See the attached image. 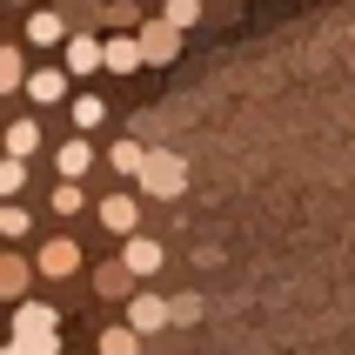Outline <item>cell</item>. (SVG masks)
<instances>
[{"mask_svg": "<svg viewBox=\"0 0 355 355\" xmlns=\"http://www.w3.org/2000/svg\"><path fill=\"white\" fill-rule=\"evenodd\" d=\"M27 94H34V101H60V94H67V74L40 67V74H27Z\"/></svg>", "mask_w": 355, "mask_h": 355, "instance_id": "30bf717a", "label": "cell"}, {"mask_svg": "<svg viewBox=\"0 0 355 355\" xmlns=\"http://www.w3.org/2000/svg\"><path fill=\"white\" fill-rule=\"evenodd\" d=\"M20 288H27V268L14 255H0V295H20Z\"/></svg>", "mask_w": 355, "mask_h": 355, "instance_id": "9a60e30c", "label": "cell"}, {"mask_svg": "<svg viewBox=\"0 0 355 355\" xmlns=\"http://www.w3.org/2000/svg\"><path fill=\"white\" fill-rule=\"evenodd\" d=\"M135 215H141L135 195H107V201H101V221H107L114 235H135Z\"/></svg>", "mask_w": 355, "mask_h": 355, "instance_id": "ba28073f", "label": "cell"}, {"mask_svg": "<svg viewBox=\"0 0 355 355\" xmlns=\"http://www.w3.org/2000/svg\"><path fill=\"white\" fill-rule=\"evenodd\" d=\"M141 349V329H107L101 336V355H135Z\"/></svg>", "mask_w": 355, "mask_h": 355, "instance_id": "5bb4252c", "label": "cell"}, {"mask_svg": "<svg viewBox=\"0 0 355 355\" xmlns=\"http://www.w3.org/2000/svg\"><path fill=\"white\" fill-rule=\"evenodd\" d=\"M20 181H27V168H20V155H7V161H0V195H14Z\"/></svg>", "mask_w": 355, "mask_h": 355, "instance_id": "d6986e66", "label": "cell"}, {"mask_svg": "<svg viewBox=\"0 0 355 355\" xmlns=\"http://www.w3.org/2000/svg\"><path fill=\"white\" fill-rule=\"evenodd\" d=\"M135 60H148V54H141V40H128V34H121V40H107V67H114V74H128Z\"/></svg>", "mask_w": 355, "mask_h": 355, "instance_id": "4fadbf2b", "label": "cell"}, {"mask_svg": "<svg viewBox=\"0 0 355 355\" xmlns=\"http://www.w3.org/2000/svg\"><path fill=\"white\" fill-rule=\"evenodd\" d=\"M0 235H27V215L20 208H0Z\"/></svg>", "mask_w": 355, "mask_h": 355, "instance_id": "603a6c76", "label": "cell"}, {"mask_svg": "<svg viewBox=\"0 0 355 355\" xmlns=\"http://www.w3.org/2000/svg\"><path fill=\"white\" fill-rule=\"evenodd\" d=\"M141 188H148V195H181V188H188V168H181L175 155H148L141 161Z\"/></svg>", "mask_w": 355, "mask_h": 355, "instance_id": "6da1fadb", "label": "cell"}, {"mask_svg": "<svg viewBox=\"0 0 355 355\" xmlns=\"http://www.w3.org/2000/svg\"><path fill=\"white\" fill-rule=\"evenodd\" d=\"M94 282H101V295H121V288H128V261H121V268H101Z\"/></svg>", "mask_w": 355, "mask_h": 355, "instance_id": "44dd1931", "label": "cell"}, {"mask_svg": "<svg viewBox=\"0 0 355 355\" xmlns=\"http://www.w3.org/2000/svg\"><path fill=\"white\" fill-rule=\"evenodd\" d=\"M195 14H201L195 0H175V7H168V20H175V27H188V20H195Z\"/></svg>", "mask_w": 355, "mask_h": 355, "instance_id": "cb8c5ba5", "label": "cell"}, {"mask_svg": "<svg viewBox=\"0 0 355 355\" xmlns=\"http://www.w3.org/2000/svg\"><path fill=\"white\" fill-rule=\"evenodd\" d=\"M34 268H40V275H74V268H80V248H74V241H47Z\"/></svg>", "mask_w": 355, "mask_h": 355, "instance_id": "277c9868", "label": "cell"}, {"mask_svg": "<svg viewBox=\"0 0 355 355\" xmlns=\"http://www.w3.org/2000/svg\"><path fill=\"white\" fill-rule=\"evenodd\" d=\"M161 322H175V309H168L161 295H135V302H128V329L148 336V329H161Z\"/></svg>", "mask_w": 355, "mask_h": 355, "instance_id": "3957f363", "label": "cell"}, {"mask_svg": "<svg viewBox=\"0 0 355 355\" xmlns=\"http://www.w3.org/2000/svg\"><path fill=\"white\" fill-rule=\"evenodd\" d=\"M34 148H40V128H34V121H14V128H7V155H20V161H27Z\"/></svg>", "mask_w": 355, "mask_h": 355, "instance_id": "7c38bea8", "label": "cell"}, {"mask_svg": "<svg viewBox=\"0 0 355 355\" xmlns=\"http://www.w3.org/2000/svg\"><path fill=\"white\" fill-rule=\"evenodd\" d=\"M121 261H128V275H155L161 268V248L148 235H128V248H121Z\"/></svg>", "mask_w": 355, "mask_h": 355, "instance_id": "52a82bcc", "label": "cell"}, {"mask_svg": "<svg viewBox=\"0 0 355 355\" xmlns=\"http://www.w3.org/2000/svg\"><path fill=\"white\" fill-rule=\"evenodd\" d=\"M60 34H67V20H60V14H34V20H27V40H34V47H54Z\"/></svg>", "mask_w": 355, "mask_h": 355, "instance_id": "9c48e42d", "label": "cell"}, {"mask_svg": "<svg viewBox=\"0 0 355 355\" xmlns=\"http://www.w3.org/2000/svg\"><path fill=\"white\" fill-rule=\"evenodd\" d=\"M94 121H101V101L80 94V101H74V128H94Z\"/></svg>", "mask_w": 355, "mask_h": 355, "instance_id": "7402d4cb", "label": "cell"}, {"mask_svg": "<svg viewBox=\"0 0 355 355\" xmlns=\"http://www.w3.org/2000/svg\"><path fill=\"white\" fill-rule=\"evenodd\" d=\"M14 336H54V309H47V302H20L14 309Z\"/></svg>", "mask_w": 355, "mask_h": 355, "instance_id": "5b68a950", "label": "cell"}, {"mask_svg": "<svg viewBox=\"0 0 355 355\" xmlns=\"http://www.w3.org/2000/svg\"><path fill=\"white\" fill-rule=\"evenodd\" d=\"M87 161H94V148H87V141H67V148H60V175L80 181V175H87Z\"/></svg>", "mask_w": 355, "mask_h": 355, "instance_id": "8fae6325", "label": "cell"}, {"mask_svg": "<svg viewBox=\"0 0 355 355\" xmlns=\"http://www.w3.org/2000/svg\"><path fill=\"white\" fill-rule=\"evenodd\" d=\"M20 355H60V336H14Z\"/></svg>", "mask_w": 355, "mask_h": 355, "instance_id": "2e32d148", "label": "cell"}, {"mask_svg": "<svg viewBox=\"0 0 355 355\" xmlns=\"http://www.w3.org/2000/svg\"><path fill=\"white\" fill-rule=\"evenodd\" d=\"M0 355H20V349H0Z\"/></svg>", "mask_w": 355, "mask_h": 355, "instance_id": "d4e9b609", "label": "cell"}, {"mask_svg": "<svg viewBox=\"0 0 355 355\" xmlns=\"http://www.w3.org/2000/svg\"><path fill=\"white\" fill-rule=\"evenodd\" d=\"M141 161H148V148H135V141H121V148H114V168H121V175H141Z\"/></svg>", "mask_w": 355, "mask_h": 355, "instance_id": "ac0fdd59", "label": "cell"}, {"mask_svg": "<svg viewBox=\"0 0 355 355\" xmlns=\"http://www.w3.org/2000/svg\"><path fill=\"white\" fill-rule=\"evenodd\" d=\"M14 87H20V54L0 47V94H14Z\"/></svg>", "mask_w": 355, "mask_h": 355, "instance_id": "e0dca14e", "label": "cell"}, {"mask_svg": "<svg viewBox=\"0 0 355 355\" xmlns=\"http://www.w3.org/2000/svg\"><path fill=\"white\" fill-rule=\"evenodd\" d=\"M54 215H80V188H74V181H60V188H54Z\"/></svg>", "mask_w": 355, "mask_h": 355, "instance_id": "ffe728a7", "label": "cell"}, {"mask_svg": "<svg viewBox=\"0 0 355 355\" xmlns=\"http://www.w3.org/2000/svg\"><path fill=\"white\" fill-rule=\"evenodd\" d=\"M67 67H74V74H94V67H107V40L74 34V40H67Z\"/></svg>", "mask_w": 355, "mask_h": 355, "instance_id": "7a4b0ae2", "label": "cell"}, {"mask_svg": "<svg viewBox=\"0 0 355 355\" xmlns=\"http://www.w3.org/2000/svg\"><path fill=\"white\" fill-rule=\"evenodd\" d=\"M175 47H181V40H175V20L141 27V54H148V60H175Z\"/></svg>", "mask_w": 355, "mask_h": 355, "instance_id": "8992f818", "label": "cell"}]
</instances>
